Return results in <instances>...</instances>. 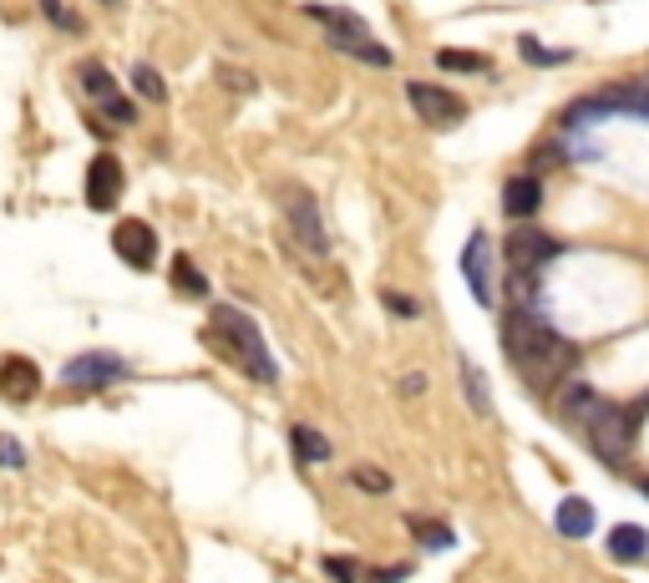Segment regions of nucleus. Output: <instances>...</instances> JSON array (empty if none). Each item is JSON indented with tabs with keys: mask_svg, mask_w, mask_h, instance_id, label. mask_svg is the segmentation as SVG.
<instances>
[{
	"mask_svg": "<svg viewBox=\"0 0 649 583\" xmlns=\"http://www.w3.org/2000/svg\"><path fill=\"white\" fill-rule=\"evenodd\" d=\"M503 350H507V360H513V371L523 375L538 396L558 391L563 375L573 371V360H579L573 345L563 340L548 319L533 315V310H507L503 315Z\"/></svg>",
	"mask_w": 649,
	"mask_h": 583,
	"instance_id": "1",
	"label": "nucleus"
},
{
	"mask_svg": "<svg viewBox=\"0 0 649 583\" xmlns=\"http://www.w3.org/2000/svg\"><path fill=\"white\" fill-rule=\"evenodd\" d=\"M645 412H649V401L639 406V412H629V406H609L594 385H573L569 396H563V416L579 422L583 441H589L594 457H604L609 467H619L624 457L635 451V431H639V416Z\"/></svg>",
	"mask_w": 649,
	"mask_h": 583,
	"instance_id": "2",
	"label": "nucleus"
},
{
	"mask_svg": "<svg viewBox=\"0 0 649 583\" xmlns=\"http://www.w3.org/2000/svg\"><path fill=\"white\" fill-rule=\"evenodd\" d=\"M213 335L224 340V356L234 360L244 375H254V381H265V385L279 381V366H275V356H269L265 330L254 325V315H244L239 305H219L213 310Z\"/></svg>",
	"mask_w": 649,
	"mask_h": 583,
	"instance_id": "3",
	"label": "nucleus"
},
{
	"mask_svg": "<svg viewBox=\"0 0 649 583\" xmlns=\"http://www.w3.org/2000/svg\"><path fill=\"white\" fill-rule=\"evenodd\" d=\"M548 259H558V239H548L544 228H517L507 234V274L533 284L548 269Z\"/></svg>",
	"mask_w": 649,
	"mask_h": 583,
	"instance_id": "4",
	"label": "nucleus"
},
{
	"mask_svg": "<svg viewBox=\"0 0 649 583\" xmlns=\"http://www.w3.org/2000/svg\"><path fill=\"white\" fill-rule=\"evenodd\" d=\"M127 375H133V366L122 356H112V350H87V356L61 366V381L77 385V391H102V385L127 381Z\"/></svg>",
	"mask_w": 649,
	"mask_h": 583,
	"instance_id": "5",
	"label": "nucleus"
},
{
	"mask_svg": "<svg viewBox=\"0 0 649 583\" xmlns=\"http://www.w3.org/2000/svg\"><path fill=\"white\" fill-rule=\"evenodd\" d=\"M122 193H127V172H122L118 153H97L87 162V209L112 213L122 203Z\"/></svg>",
	"mask_w": 649,
	"mask_h": 583,
	"instance_id": "6",
	"label": "nucleus"
},
{
	"mask_svg": "<svg viewBox=\"0 0 649 583\" xmlns=\"http://www.w3.org/2000/svg\"><path fill=\"white\" fill-rule=\"evenodd\" d=\"M284 218H290V228H294V239L305 244L310 254H325L331 249V239H325V224H320V203H315V193H305V188H290L284 193Z\"/></svg>",
	"mask_w": 649,
	"mask_h": 583,
	"instance_id": "7",
	"label": "nucleus"
},
{
	"mask_svg": "<svg viewBox=\"0 0 649 583\" xmlns=\"http://www.w3.org/2000/svg\"><path fill=\"white\" fill-rule=\"evenodd\" d=\"M462 279H467V290H472V300L478 305H497V284H492V239L488 234H472L467 239V249H462Z\"/></svg>",
	"mask_w": 649,
	"mask_h": 583,
	"instance_id": "8",
	"label": "nucleus"
},
{
	"mask_svg": "<svg viewBox=\"0 0 649 583\" xmlns=\"http://www.w3.org/2000/svg\"><path fill=\"white\" fill-rule=\"evenodd\" d=\"M406 102L422 112V122H437V127H451V122H462V97L437 87V81H406Z\"/></svg>",
	"mask_w": 649,
	"mask_h": 583,
	"instance_id": "9",
	"label": "nucleus"
},
{
	"mask_svg": "<svg viewBox=\"0 0 649 583\" xmlns=\"http://www.w3.org/2000/svg\"><path fill=\"white\" fill-rule=\"evenodd\" d=\"M112 249H118V259L127 269H153L158 265V234H153L143 218H122V224L112 228Z\"/></svg>",
	"mask_w": 649,
	"mask_h": 583,
	"instance_id": "10",
	"label": "nucleus"
},
{
	"mask_svg": "<svg viewBox=\"0 0 649 583\" xmlns=\"http://www.w3.org/2000/svg\"><path fill=\"white\" fill-rule=\"evenodd\" d=\"M77 71H81V87H87V92H92L97 102L107 106V117H112V122H122V127H127V122L137 117L133 102H127V97H118V81H112V71H107L102 61H81Z\"/></svg>",
	"mask_w": 649,
	"mask_h": 583,
	"instance_id": "11",
	"label": "nucleus"
},
{
	"mask_svg": "<svg viewBox=\"0 0 649 583\" xmlns=\"http://www.w3.org/2000/svg\"><path fill=\"white\" fill-rule=\"evenodd\" d=\"M36 391H41L36 360H26V356H5V360H0V396H5V401H36Z\"/></svg>",
	"mask_w": 649,
	"mask_h": 583,
	"instance_id": "12",
	"label": "nucleus"
},
{
	"mask_svg": "<svg viewBox=\"0 0 649 583\" xmlns=\"http://www.w3.org/2000/svg\"><path fill=\"white\" fill-rule=\"evenodd\" d=\"M538 209H544V183H538L533 172L507 178V188H503V213L507 218H533Z\"/></svg>",
	"mask_w": 649,
	"mask_h": 583,
	"instance_id": "13",
	"label": "nucleus"
},
{
	"mask_svg": "<svg viewBox=\"0 0 649 583\" xmlns=\"http://www.w3.org/2000/svg\"><path fill=\"white\" fill-rule=\"evenodd\" d=\"M331 46L345 56H356V61H366V67H396V56H391V46H381V41H371V31L366 36H350V31H331Z\"/></svg>",
	"mask_w": 649,
	"mask_h": 583,
	"instance_id": "14",
	"label": "nucleus"
},
{
	"mask_svg": "<svg viewBox=\"0 0 649 583\" xmlns=\"http://www.w3.org/2000/svg\"><path fill=\"white\" fill-rule=\"evenodd\" d=\"M594 503L589 497H563L558 503V513H553V528L563 532V538H589L594 532Z\"/></svg>",
	"mask_w": 649,
	"mask_h": 583,
	"instance_id": "15",
	"label": "nucleus"
},
{
	"mask_svg": "<svg viewBox=\"0 0 649 583\" xmlns=\"http://www.w3.org/2000/svg\"><path fill=\"white\" fill-rule=\"evenodd\" d=\"M609 553L619 558V563H639V558L649 553V532L635 528V523H619V528L609 532Z\"/></svg>",
	"mask_w": 649,
	"mask_h": 583,
	"instance_id": "16",
	"label": "nucleus"
},
{
	"mask_svg": "<svg viewBox=\"0 0 649 583\" xmlns=\"http://www.w3.org/2000/svg\"><path fill=\"white\" fill-rule=\"evenodd\" d=\"M290 447H294V457H300V462H310V467H315V462H331V457H335V447L320 437L315 426H294V431H290Z\"/></svg>",
	"mask_w": 649,
	"mask_h": 583,
	"instance_id": "17",
	"label": "nucleus"
},
{
	"mask_svg": "<svg viewBox=\"0 0 649 583\" xmlns=\"http://www.w3.org/2000/svg\"><path fill=\"white\" fill-rule=\"evenodd\" d=\"M310 21H320V26H335V31H350V36H366V21H360L356 11H340V5H305Z\"/></svg>",
	"mask_w": 649,
	"mask_h": 583,
	"instance_id": "18",
	"label": "nucleus"
},
{
	"mask_svg": "<svg viewBox=\"0 0 649 583\" xmlns=\"http://www.w3.org/2000/svg\"><path fill=\"white\" fill-rule=\"evenodd\" d=\"M172 290L193 294V300H203V294H209V279L199 274V265H193L188 254H178V259H172Z\"/></svg>",
	"mask_w": 649,
	"mask_h": 583,
	"instance_id": "19",
	"label": "nucleus"
},
{
	"mask_svg": "<svg viewBox=\"0 0 649 583\" xmlns=\"http://www.w3.org/2000/svg\"><path fill=\"white\" fill-rule=\"evenodd\" d=\"M36 5H41V15H46L56 31H67V36H81V31H87V21L77 15L71 0H36Z\"/></svg>",
	"mask_w": 649,
	"mask_h": 583,
	"instance_id": "20",
	"label": "nucleus"
},
{
	"mask_svg": "<svg viewBox=\"0 0 649 583\" xmlns=\"http://www.w3.org/2000/svg\"><path fill=\"white\" fill-rule=\"evenodd\" d=\"M462 391H467V401H472V412H478V416H492L488 381H482V371H478V366H472L467 356H462Z\"/></svg>",
	"mask_w": 649,
	"mask_h": 583,
	"instance_id": "21",
	"label": "nucleus"
},
{
	"mask_svg": "<svg viewBox=\"0 0 649 583\" xmlns=\"http://www.w3.org/2000/svg\"><path fill=\"white\" fill-rule=\"evenodd\" d=\"M133 92L143 97V102H168V87H163V77L147 61H137L133 67Z\"/></svg>",
	"mask_w": 649,
	"mask_h": 583,
	"instance_id": "22",
	"label": "nucleus"
},
{
	"mask_svg": "<svg viewBox=\"0 0 649 583\" xmlns=\"http://www.w3.org/2000/svg\"><path fill=\"white\" fill-rule=\"evenodd\" d=\"M437 67L441 71H492V61L482 52H437Z\"/></svg>",
	"mask_w": 649,
	"mask_h": 583,
	"instance_id": "23",
	"label": "nucleus"
},
{
	"mask_svg": "<svg viewBox=\"0 0 649 583\" xmlns=\"http://www.w3.org/2000/svg\"><path fill=\"white\" fill-rule=\"evenodd\" d=\"M517 52H523V61H533V67H563V61H573V52H548V46H538L533 36L517 41Z\"/></svg>",
	"mask_w": 649,
	"mask_h": 583,
	"instance_id": "24",
	"label": "nucleus"
},
{
	"mask_svg": "<svg viewBox=\"0 0 649 583\" xmlns=\"http://www.w3.org/2000/svg\"><path fill=\"white\" fill-rule=\"evenodd\" d=\"M406 528L416 532V538H422L426 548H451V532L441 528V523H426V517H416V513H411V517H406Z\"/></svg>",
	"mask_w": 649,
	"mask_h": 583,
	"instance_id": "25",
	"label": "nucleus"
},
{
	"mask_svg": "<svg viewBox=\"0 0 649 583\" xmlns=\"http://www.w3.org/2000/svg\"><path fill=\"white\" fill-rule=\"evenodd\" d=\"M325 573H331V583H360V563L356 558H340V553L325 558Z\"/></svg>",
	"mask_w": 649,
	"mask_h": 583,
	"instance_id": "26",
	"label": "nucleus"
},
{
	"mask_svg": "<svg viewBox=\"0 0 649 583\" xmlns=\"http://www.w3.org/2000/svg\"><path fill=\"white\" fill-rule=\"evenodd\" d=\"M350 482H356L360 492H391V478H385L381 467H356V478Z\"/></svg>",
	"mask_w": 649,
	"mask_h": 583,
	"instance_id": "27",
	"label": "nucleus"
},
{
	"mask_svg": "<svg viewBox=\"0 0 649 583\" xmlns=\"http://www.w3.org/2000/svg\"><path fill=\"white\" fill-rule=\"evenodd\" d=\"M381 300L396 310L401 319H416V315H422V310H416V300H406V294H396V290H381Z\"/></svg>",
	"mask_w": 649,
	"mask_h": 583,
	"instance_id": "28",
	"label": "nucleus"
},
{
	"mask_svg": "<svg viewBox=\"0 0 649 583\" xmlns=\"http://www.w3.org/2000/svg\"><path fill=\"white\" fill-rule=\"evenodd\" d=\"M0 467H26V447L11 437H0Z\"/></svg>",
	"mask_w": 649,
	"mask_h": 583,
	"instance_id": "29",
	"label": "nucleus"
},
{
	"mask_svg": "<svg viewBox=\"0 0 649 583\" xmlns=\"http://www.w3.org/2000/svg\"><path fill=\"white\" fill-rule=\"evenodd\" d=\"M406 573H411V569H381V573H371V583H401Z\"/></svg>",
	"mask_w": 649,
	"mask_h": 583,
	"instance_id": "30",
	"label": "nucleus"
},
{
	"mask_svg": "<svg viewBox=\"0 0 649 583\" xmlns=\"http://www.w3.org/2000/svg\"><path fill=\"white\" fill-rule=\"evenodd\" d=\"M422 385H426V375H406V381H401V396H416Z\"/></svg>",
	"mask_w": 649,
	"mask_h": 583,
	"instance_id": "31",
	"label": "nucleus"
},
{
	"mask_svg": "<svg viewBox=\"0 0 649 583\" xmlns=\"http://www.w3.org/2000/svg\"><path fill=\"white\" fill-rule=\"evenodd\" d=\"M102 5H118V0H102Z\"/></svg>",
	"mask_w": 649,
	"mask_h": 583,
	"instance_id": "32",
	"label": "nucleus"
}]
</instances>
